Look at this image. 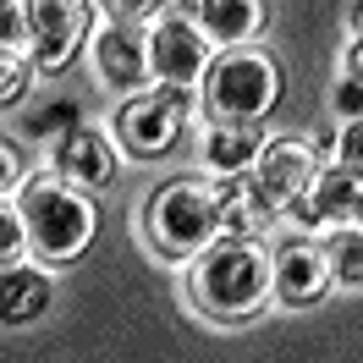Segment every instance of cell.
I'll return each mask as SVG.
<instances>
[{
  "label": "cell",
  "instance_id": "6da1fadb",
  "mask_svg": "<svg viewBox=\"0 0 363 363\" xmlns=\"http://www.w3.org/2000/svg\"><path fill=\"white\" fill-rule=\"evenodd\" d=\"M270 292H275V259L259 248V237H215L187 270L193 308L215 325L253 319L270 303Z\"/></svg>",
  "mask_w": 363,
  "mask_h": 363
},
{
  "label": "cell",
  "instance_id": "7a4b0ae2",
  "mask_svg": "<svg viewBox=\"0 0 363 363\" xmlns=\"http://www.w3.org/2000/svg\"><path fill=\"white\" fill-rule=\"evenodd\" d=\"M17 215H23L28 248L45 264H72L77 253H89L94 231H99V209L89 193H77L55 171H39L17 187Z\"/></svg>",
  "mask_w": 363,
  "mask_h": 363
},
{
  "label": "cell",
  "instance_id": "3957f363",
  "mask_svg": "<svg viewBox=\"0 0 363 363\" xmlns=\"http://www.w3.org/2000/svg\"><path fill=\"white\" fill-rule=\"evenodd\" d=\"M143 231H149V242H155L160 259H171V264H193L199 253L220 237V209H215V193H209L204 182H165L149 209H143Z\"/></svg>",
  "mask_w": 363,
  "mask_h": 363
},
{
  "label": "cell",
  "instance_id": "277c9868",
  "mask_svg": "<svg viewBox=\"0 0 363 363\" xmlns=\"http://www.w3.org/2000/svg\"><path fill=\"white\" fill-rule=\"evenodd\" d=\"M281 99V67L264 50H220L204 72V105L215 121H264Z\"/></svg>",
  "mask_w": 363,
  "mask_h": 363
},
{
  "label": "cell",
  "instance_id": "5b68a950",
  "mask_svg": "<svg viewBox=\"0 0 363 363\" xmlns=\"http://www.w3.org/2000/svg\"><path fill=\"white\" fill-rule=\"evenodd\" d=\"M193 111H199L193 89H160L155 83V89L133 94L116 111V138H121V149L133 160H165L177 149L182 127L193 121Z\"/></svg>",
  "mask_w": 363,
  "mask_h": 363
},
{
  "label": "cell",
  "instance_id": "8992f818",
  "mask_svg": "<svg viewBox=\"0 0 363 363\" xmlns=\"http://www.w3.org/2000/svg\"><path fill=\"white\" fill-rule=\"evenodd\" d=\"M28 6V67L67 72L94 28V0H23Z\"/></svg>",
  "mask_w": 363,
  "mask_h": 363
},
{
  "label": "cell",
  "instance_id": "52a82bcc",
  "mask_svg": "<svg viewBox=\"0 0 363 363\" xmlns=\"http://www.w3.org/2000/svg\"><path fill=\"white\" fill-rule=\"evenodd\" d=\"M143 45H149V77L160 89H199L215 61V45L199 33L193 17H155Z\"/></svg>",
  "mask_w": 363,
  "mask_h": 363
},
{
  "label": "cell",
  "instance_id": "ba28073f",
  "mask_svg": "<svg viewBox=\"0 0 363 363\" xmlns=\"http://www.w3.org/2000/svg\"><path fill=\"white\" fill-rule=\"evenodd\" d=\"M314 171H319V160H314V149H308L303 138H270V143L259 149V160H253L248 177L259 182L264 204H270L275 215H286V209L308 193Z\"/></svg>",
  "mask_w": 363,
  "mask_h": 363
},
{
  "label": "cell",
  "instance_id": "9c48e42d",
  "mask_svg": "<svg viewBox=\"0 0 363 363\" xmlns=\"http://www.w3.org/2000/svg\"><path fill=\"white\" fill-rule=\"evenodd\" d=\"M286 215H297L303 226H352V220H363V171L341 165V160H325L308 182V193Z\"/></svg>",
  "mask_w": 363,
  "mask_h": 363
},
{
  "label": "cell",
  "instance_id": "30bf717a",
  "mask_svg": "<svg viewBox=\"0 0 363 363\" xmlns=\"http://www.w3.org/2000/svg\"><path fill=\"white\" fill-rule=\"evenodd\" d=\"M94 72L99 83L116 94H143L155 77H149V45H143V28L133 23H105L94 33Z\"/></svg>",
  "mask_w": 363,
  "mask_h": 363
},
{
  "label": "cell",
  "instance_id": "8fae6325",
  "mask_svg": "<svg viewBox=\"0 0 363 363\" xmlns=\"http://www.w3.org/2000/svg\"><path fill=\"white\" fill-rule=\"evenodd\" d=\"M50 171L67 182V187H77V193H105L116 182V149L111 138L99 133V127H72L61 143H55V155H50Z\"/></svg>",
  "mask_w": 363,
  "mask_h": 363
},
{
  "label": "cell",
  "instance_id": "7c38bea8",
  "mask_svg": "<svg viewBox=\"0 0 363 363\" xmlns=\"http://www.w3.org/2000/svg\"><path fill=\"white\" fill-rule=\"evenodd\" d=\"M330 286L336 281H330V259L319 242H286L275 253V297L286 308H314Z\"/></svg>",
  "mask_w": 363,
  "mask_h": 363
},
{
  "label": "cell",
  "instance_id": "4fadbf2b",
  "mask_svg": "<svg viewBox=\"0 0 363 363\" xmlns=\"http://www.w3.org/2000/svg\"><path fill=\"white\" fill-rule=\"evenodd\" d=\"M193 23L215 50H242L253 45L264 23H270V6L264 0H199L193 6Z\"/></svg>",
  "mask_w": 363,
  "mask_h": 363
},
{
  "label": "cell",
  "instance_id": "5bb4252c",
  "mask_svg": "<svg viewBox=\"0 0 363 363\" xmlns=\"http://www.w3.org/2000/svg\"><path fill=\"white\" fill-rule=\"evenodd\" d=\"M209 193H215V209H220V237H259L275 220V209L264 204V193H259V182L248 171L209 182Z\"/></svg>",
  "mask_w": 363,
  "mask_h": 363
},
{
  "label": "cell",
  "instance_id": "9a60e30c",
  "mask_svg": "<svg viewBox=\"0 0 363 363\" xmlns=\"http://www.w3.org/2000/svg\"><path fill=\"white\" fill-rule=\"evenodd\" d=\"M55 281L33 264H0V325H33L39 314H50Z\"/></svg>",
  "mask_w": 363,
  "mask_h": 363
},
{
  "label": "cell",
  "instance_id": "2e32d148",
  "mask_svg": "<svg viewBox=\"0 0 363 363\" xmlns=\"http://www.w3.org/2000/svg\"><path fill=\"white\" fill-rule=\"evenodd\" d=\"M270 138L259 133V121H215L204 133V165L215 177H242L253 171V160Z\"/></svg>",
  "mask_w": 363,
  "mask_h": 363
},
{
  "label": "cell",
  "instance_id": "e0dca14e",
  "mask_svg": "<svg viewBox=\"0 0 363 363\" xmlns=\"http://www.w3.org/2000/svg\"><path fill=\"white\" fill-rule=\"evenodd\" d=\"M325 259H330V281L336 286H352V292L363 286V231H341L325 248Z\"/></svg>",
  "mask_w": 363,
  "mask_h": 363
},
{
  "label": "cell",
  "instance_id": "ac0fdd59",
  "mask_svg": "<svg viewBox=\"0 0 363 363\" xmlns=\"http://www.w3.org/2000/svg\"><path fill=\"white\" fill-rule=\"evenodd\" d=\"M165 6H171V0H99V11H105L111 23H133V28L165 17Z\"/></svg>",
  "mask_w": 363,
  "mask_h": 363
},
{
  "label": "cell",
  "instance_id": "d6986e66",
  "mask_svg": "<svg viewBox=\"0 0 363 363\" xmlns=\"http://www.w3.org/2000/svg\"><path fill=\"white\" fill-rule=\"evenodd\" d=\"M23 94H28V61L17 50H0V111L23 105Z\"/></svg>",
  "mask_w": 363,
  "mask_h": 363
},
{
  "label": "cell",
  "instance_id": "ffe728a7",
  "mask_svg": "<svg viewBox=\"0 0 363 363\" xmlns=\"http://www.w3.org/2000/svg\"><path fill=\"white\" fill-rule=\"evenodd\" d=\"M72 127H83V116H77V105H72V99H61V105H50V111H39L33 116V133L45 138H55V143H61V138L72 133Z\"/></svg>",
  "mask_w": 363,
  "mask_h": 363
},
{
  "label": "cell",
  "instance_id": "44dd1931",
  "mask_svg": "<svg viewBox=\"0 0 363 363\" xmlns=\"http://www.w3.org/2000/svg\"><path fill=\"white\" fill-rule=\"evenodd\" d=\"M28 248V231H23V215L0 199V264H17Z\"/></svg>",
  "mask_w": 363,
  "mask_h": 363
},
{
  "label": "cell",
  "instance_id": "7402d4cb",
  "mask_svg": "<svg viewBox=\"0 0 363 363\" xmlns=\"http://www.w3.org/2000/svg\"><path fill=\"white\" fill-rule=\"evenodd\" d=\"M330 160L363 171V116H358V121H341V133L330 138Z\"/></svg>",
  "mask_w": 363,
  "mask_h": 363
},
{
  "label": "cell",
  "instance_id": "603a6c76",
  "mask_svg": "<svg viewBox=\"0 0 363 363\" xmlns=\"http://www.w3.org/2000/svg\"><path fill=\"white\" fill-rule=\"evenodd\" d=\"M0 50H28V6L23 0H11V6H0Z\"/></svg>",
  "mask_w": 363,
  "mask_h": 363
},
{
  "label": "cell",
  "instance_id": "cb8c5ba5",
  "mask_svg": "<svg viewBox=\"0 0 363 363\" xmlns=\"http://www.w3.org/2000/svg\"><path fill=\"white\" fill-rule=\"evenodd\" d=\"M28 182V165H23V149L11 143V138H0V199L11 193V187H23Z\"/></svg>",
  "mask_w": 363,
  "mask_h": 363
},
{
  "label": "cell",
  "instance_id": "d4e9b609",
  "mask_svg": "<svg viewBox=\"0 0 363 363\" xmlns=\"http://www.w3.org/2000/svg\"><path fill=\"white\" fill-rule=\"evenodd\" d=\"M330 111H336L341 121H358V116H363V83L341 77V83H336V94H330Z\"/></svg>",
  "mask_w": 363,
  "mask_h": 363
},
{
  "label": "cell",
  "instance_id": "484cf974",
  "mask_svg": "<svg viewBox=\"0 0 363 363\" xmlns=\"http://www.w3.org/2000/svg\"><path fill=\"white\" fill-rule=\"evenodd\" d=\"M341 77L363 83V39H358V33H352V39H347V50H341Z\"/></svg>",
  "mask_w": 363,
  "mask_h": 363
},
{
  "label": "cell",
  "instance_id": "4316f807",
  "mask_svg": "<svg viewBox=\"0 0 363 363\" xmlns=\"http://www.w3.org/2000/svg\"><path fill=\"white\" fill-rule=\"evenodd\" d=\"M347 23H352V33H358V39H363V0H358V6H352V11H347Z\"/></svg>",
  "mask_w": 363,
  "mask_h": 363
},
{
  "label": "cell",
  "instance_id": "83f0119b",
  "mask_svg": "<svg viewBox=\"0 0 363 363\" xmlns=\"http://www.w3.org/2000/svg\"><path fill=\"white\" fill-rule=\"evenodd\" d=\"M0 6H11V0H0Z\"/></svg>",
  "mask_w": 363,
  "mask_h": 363
},
{
  "label": "cell",
  "instance_id": "f1b7e54d",
  "mask_svg": "<svg viewBox=\"0 0 363 363\" xmlns=\"http://www.w3.org/2000/svg\"><path fill=\"white\" fill-rule=\"evenodd\" d=\"M193 6H199V0H193Z\"/></svg>",
  "mask_w": 363,
  "mask_h": 363
}]
</instances>
